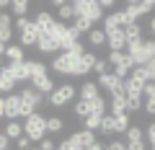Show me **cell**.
I'll return each mask as SVG.
<instances>
[{
  "label": "cell",
  "mask_w": 155,
  "mask_h": 150,
  "mask_svg": "<svg viewBox=\"0 0 155 150\" xmlns=\"http://www.w3.org/2000/svg\"><path fill=\"white\" fill-rule=\"evenodd\" d=\"M101 132H104V135H114V132H116V119H114V114H106V117L101 119Z\"/></svg>",
  "instance_id": "27"
},
{
  "label": "cell",
  "mask_w": 155,
  "mask_h": 150,
  "mask_svg": "<svg viewBox=\"0 0 155 150\" xmlns=\"http://www.w3.org/2000/svg\"><path fill=\"white\" fill-rule=\"evenodd\" d=\"M145 140H147V142H150V145H153V150H155V122H153V124H150V127H147V129H145Z\"/></svg>",
  "instance_id": "42"
},
{
  "label": "cell",
  "mask_w": 155,
  "mask_h": 150,
  "mask_svg": "<svg viewBox=\"0 0 155 150\" xmlns=\"http://www.w3.org/2000/svg\"><path fill=\"white\" fill-rule=\"evenodd\" d=\"M3 132H5L8 140H18V137H23V124H18V122H8Z\"/></svg>",
  "instance_id": "24"
},
{
  "label": "cell",
  "mask_w": 155,
  "mask_h": 150,
  "mask_svg": "<svg viewBox=\"0 0 155 150\" xmlns=\"http://www.w3.org/2000/svg\"><path fill=\"white\" fill-rule=\"evenodd\" d=\"M150 34H153V39H155V16L150 18Z\"/></svg>",
  "instance_id": "53"
},
{
  "label": "cell",
  "mask_w": 155,
  "mask_h": 150,
  "mask_svg": "<svg viewBox=\"0 0 155 150\" xmlns=\"http://www.w3.org/2000/svg\"><path fill=\"white\" fill-rule=\"evenodd\" d=\"M8 145H11V140L5 137V132H0V150H8Z\"/></svg>",
  "instance_id": "50"
},
{
  "label": "cell",
  "mask_w": 155,
  "mask_h": 150,
  "mask_svg": "<svg viewBox=\"0 0 155 150\" xmlns=\"http://www.w3.org/2000/svg\"><path fill=\"white\" fill-rule=\"evenodd\" d=\"M91 114H96V117H106V101H104V96H98V98L91 101Z\"/></svg>",
  "instance_id": "30"
},
{
  "label": "cell",
  "mask_w": 155,
  "mask_h": 150,
  "mask_svg": "<svg viewBox=\"0 0 155 150\" xmlns=\"http://www.w3.org/2000/svg\"><path fill=\"white\" fill-rule=\"evenodd\" d=\"M96 62H98V57L91 55V52H85V55L78 60V70H75V75H88V72H93Z\"/></svg>",
  "instance_id": "13"
},
{
  "label": "cell",
  "mask_w": 155,
  "mask_h": 150,
  "mask_svg": "<svg viewBox=\"0 0 155 150\" xmlns=\"http://www.w3.org/2000/svg\"><path fill=\"white\" fill-rule=\"evenodd\" d=\"M88 150H106V148H104V145H101V142H96L93 148H88Z\"/></svg>",
  "instance_id": "54"
},
{
  "label": "cell",
  "mask_w": 155,
  "mask_h": 150,
  "mask_svg": "<svg viewBox=\"0 0 155 150\" xmlns=\"http://www.w3.org/2000/svg\"><path fill=\"white\" fill-rule=\"evenodd\" d=\"M145 106L142 96H127V114H132V111H140Z\"/></svg>",
  "instance_id": "32"
},
{
  "label": "cell",
  "mask_w": 155,
  "mask_h": 150,
  "mask_svg": "<svg viewBox=\"0 0 155 150\" xmlns=\"http://www.w3.org/2000/svg\"><path fill=\"white\" fill-rule=\"evenodd\" d=\"M124 36H127V47H134V44H142V28H140V23H132V26L124 28Z\"/></svg>",
  "instance_id": "17"
},
{
  "label": "cell",
  "mask_w": 155,
  "mask_h": 150,
  "mask_svg": "<svg viewBox=\"0 0 155 150\" xmlns=\"http://www.w3.org/2000/svg\"><path fill=\"white\" fill-rule=\"evenodd\" d=\"M13 85H16V83H13L11 78H5V75H0V93L11 96V93H13Z\"/></svg>",
  "instance_id": "38"
},
{
  "label": "cell",
  "mask_w": 155,
  "mask_h": 150,
  "mask_svg": "<svg viewBox=\"0 0 155 150\" xmlns=\"http://www.w3.org/2000/svg\"><path fill=\"white\" fill-rule=\"evenodd\" d=\"M70 137L75 140L78 145H83L85 150H88V148H93V145L98 142V140H96V132H91V129H80V132H72Z\"/></svg>",
  "instance_id": "14"
},
{
  "label": "cell",
  "mask_w": 155,
  "mask_h": 150,
  "mask_svg": "<svg viewBox=\"0 0 155 150\" xmlns=\"http://www.w3.org/2000/svg\"><path fill=\"white\" fill-rule=\"evenodd\" d=\"M5 117L11 122H16V117H21V96L18 93L5 96Z\"/></svg>",
  "instance_id": "12"
},
{
  "label": "cell",
  "mask_w": 155,
  "mask_h": 150,
  "mask_svg": "<svg viewBox=\"0 0 155 150\" xmlns=\"http://www.w3.org/2000/svg\"><path fill=\"white\" fill-rule=\"evenodd\" d=\"M72 28H78V34H85V36H88V34L96 28V23H93V21H88V18L75 16V21H72Z\"/></svg>",
  "instance_id": "23"
},
{
  "label": "cell",
  "mask_w": 155,
  "mask_h": 150,
  "mask_svg": "<svg viewBox=\"0 0 155 150\" xmlns=\"http://www.w3.org/2000/svg\"><path fill=\"white\" fill-rule=\"evenodd\" d=\"M13 36V18L8 13H0V42L8 44V39Z\"/></svg>",
  "instance_id": "15"
},
{
  "label": "cell",
  "mask_w": 155,
  "mask_h": 150,
  "mask_svg": "<svg viewBox=\"0 0 155 150\" xmlns=\"http://www.w3.org/2000/svg\"><path fill=\"white\" fill-rule=\"evenodd\" d=\"M5 57L11 60V65L26 62V60H23V47H21V44H8V49H5Z\"/></svg>",
  "instance_id": "22"
},
{
  "label": "cell",
  "mask_w": 155,
  "mask_h": 150,
  "mask_svg": "<svg viewBox=\"0 0 155 150\" xmlns=\"http://www.w3.org/2000/svg\"><path fill=\"white\" fill-rule=\"evenodd\" d=\"M109 65L114 67V75L122 80H127V75H132V70L137 67L127 52H109Z\"/></svg>",
  "instance_id": "3"
},
{
  "label": "cell",
  "mask_w": 155,
  "mask_h": 150,
  "mask_svg": "<svg viewBox=\"0 0 155 150\" xmlns=\"http://www.w3.org/2000/svg\"><path fill=\"white\" fill-rule=\"evenodd\" d=\"M109 109H111V114H127V93H116V96H111V101H109Z\"/></svg>",
  "instance_id": "19"
},
{
  "label": "cell",
  "mask_w": 155,
  "mask_h": 150,
  "mask_svg": "<svg viewBox=\"0 0 155 150\" xmlns=\"http://www.w3.org/2000/svg\"><path fill=\"white\" fill-rule=\"evenodd\" d=\"M124 11L129 13V16L137 21L140 16H145V13H150V11H155V3L153 0H140V3H127V8Z\"/></svg>",
  "instance_id": "10"
},
{
  "label": "cell",
  "mask_w": 155,
  "mask_h": 150,
  "mask_svg": "<svg viewBox=\"0 0 155 150\" xmlns=\"http://www.w3.org/2000/svg\"><path fill=\"white\" fill-rule=\"evenodd\" d=\"M62 127H65V122L60 117H47V132L57 135V132H62Z\"/></svg>",
  "instance_id": "31"
},
{
  "label": "cell",
  "mask_w": 155,
  "mask_h": 150,
  "mask_svg": "<svg viewBox=\"0 0 155 150\" xmlns=\"http://www.w3.org/2000/svg\"><path fill=\"white\" fill-rule=\"evenodd\" d=\"M0 11H3V8H0Z\"/></svg>",
  "instance_id": "57"
},
{
  "label": "cell",
  "mask_w": 155,
  "mask_h": 150,
  "mask_svg": "<svg viewBox=\"0 0 155 150\" xmlns=\"http://www.w3.org/2000/svg\"><path fill=\"white\" fill-rule=\"evenodd\" d=\"M39 36H41V34H39L36 23H31V26L21 34V47H34V44H39Z\"/></svg>",
  "instance_id": "20"
},
{
  "label": "cell",
  "mask_w": 155,
  "mask_h": 150,
  "mask_svg": "<svg viewBox=\"0 0 155 150\" xmlns=\"http://www.w3.org/2000/svg\"><path fill=\"white\" fill-rule=\"evenodd\" d=\"M101 5V11H109V8H114V3H111V0H104V3H98Z\"/></svg>",
  "instance_id": "51"
},
{
  "label": "cell",
  "mask_w": 155,
  "mask_h": 150,
  "mask_svg": "<svg viewBox=\"0 0 155 150\" xmlns=\"http://www.w3.org/2000/svg\"><path fill=\"white\" fill-rule=\"evenodd\" d=\"M101 119L104 117H96V114H91V117L83 119V129H91V132H96V129H101Z\"/></svg>",
  "instance_id": "34"
},
{
  "label": "cell",
  "mask_w": 155,
  "mask_h": 150,
  "mask_svg": "<svg viewBox=\"0 0 155 150\" xmlns=\"http://www.w3.org/2000/svg\"><path fill=\"white\" fill-rule=\"evenodd\" d=\"M23 135H26L31 142H41V140L47 137V117L44 114H31V117H26V122H23Z\"/></svg>",
  "instance_id": "1"
},
{
  "label": "cell",
  "mask_w": 155,
  "mask_h": 150,
  "mask_svg": "<svg viewBox=\"0 0 155 150\" xmlns=\"http://www.w3.org/2000/svg\"><path fill=\"white\" fill-rule=\"evenodd\" d=\"M106 44L111 52H127V36H124V28H116V31L106 34Z\"/></svg>",
  "instance_id": "9"
},
{
  "label": "cell",
  "mask_w": 155,
  "mask_h": 150,
  "mask_svg": "<svg viewBox=\"0 0 155 150\" xmlns=\"http://www.w3.org/2000/svg\"><path fill=\"white\" fill-rule=\"evenodd\" d=\"M57 150H85V148H83V145H78L72 137H67V140H62V142H60V148H57Z\"/></svg>",
  "instance_id": "39"
},
{
  "label": "cell",
  "mask_w": 155,
  "mask_h": 150,
  "mask_svg": "<svg viewBox=\"0 0 155 150\" xmlns=\"http://www.w3.org/2000/svg\"><path fill=\"white\" fill-rule=\"evenodd\" d=\"M98 96H101L98 83L88 80V83H83V85H80V98H83V101H93V98H98Z\"/></svg>",
  "instance_id": "21"
},
{
  "label": "cell",
  "mask_w": 155,
  "mask_h": 150,
  "mask_svg": "<svg viewBox=\"0 0 155 150\" xmlns=\"http://www.w3.org/2000/svg\"><path fill=\"white\" fill-rule=\"evenodd\" d=\"M75 117L78 119H85V117H91V101H75Z\"/></svg>",
  "instance_id": "28"
},
{
  "label": "cell",
  "mask_w": 155,
  "mask_h": 150,
  "mask_svg": "<svg viewBox=\"0 0 155 150\" xmlns=\"http://www.w3.org/2000/svg\"><path fill=\"white\" fill-rule=\"evenodd\" d=\"M16 148L18 150H31V140H28V137H18L16 140Z\"/></svg>",
  "instance_id": "45"
},
{
  "label": "cell",
  "mask_w": 155,
  "mask_h": 150,
  "mask_svg": "<svg viewBox=\"0 0 155 150\" xmlns=\"http://www.w3.org/2000/svg\"><path fill=\"white\" fill-rule=\"evenodd\" d=\"M98 88L109 91V96H116V93H124V80L116 78L114 72H109V75H101L98 78Z\"/></svg>",
  "instance_id": "8"
},
{
  "label": "cell",
  "mask_w": 155,
  "mask_h": 150,
  "mask_svg": "<svg viewBox=\"0 0 155 150\" xmlns=\"http://www.w3.org/2000/svg\"><path fill=\"white\" fill-rule=\"evenodd\" d=\"M111 16H114V21H116V26H119V28H127V26H132V23H137L127 11H116V13H111Z\"/></svg>",
  "instance_id": "25"
},
{
  "label": "cell",
  "mask_w": 155,
  "mask_h": 150,
  "mask_svg": "<svg viewBox=\"0 0 155 150\" xmlns=\"http://www.w3.org/2000/svg\"><path fill=\"white\" fill-rule=\"evenodd\" d=\"M31 150H41V148H31Z\"/></svg>",
  "instance_id": "56"
},
{
  "label": "cell",
  "mask_w": 155,
  "mask_h": 150,
  "mask_svg": "<svg viewBox=\"0 0 155 150\" xmlns=\"http://www.w3.org/2000/svg\"><path fill=\"white\" fill-rule=\"evenodd\" d=\"M93 72L98 75V78H101V75H109V60H98L96 67H93Z\"/></svg>",
  "instance_id": "40"
},
{
  "label": "cell",
  "mask_w": 155,
  "mask_h": 150,
  "mask_svg": "<svg viewBox=\"0 0 155 150\" xmlns=\"http://www.w3.org/2000/svg\"><path fill=\"white\" fill-rule=\"evenodd\" d=\"M116 132H124L127 135L129 132V127H132V124H129V114H116Z\"/></svg>",
  "instance_id": "33"
},
{
  "label": "cell",
  "mask_w": 155,
  "mask_h": 150,
  "mask_svg": "<svg viewBox=\"0 0 155 150\" xmlns=\"http://www.w3.org/2000/svg\"><path fill=\"white\" fill-rule=\"evenodd\" d=\"M140 140H145V132L140 127H129L127 132V142H140Z\"/></svg>",
  "instance_id": "37"
},
{
  "label": "cell",
  "mask_w": 155,
  "mask_h": 150,
  "mask_svg": "<svg viewBox=\"0 0 155 150\" xmlns=\"http://www.w3.org/2000/svg\"><path fill=\"white\" fill-rule=\"evenodd\" d=\"M145 111H147L150 117H155V98H145V106H142Z\"/></svg>",
  "instance_id": "46"
},
{
  "label": "cell",
  "mask_w": 155,
  "mask_h": 150,
  "mask_svg": "<svg viewBox=\"0 0 155 150\" xmlns=\"http://www.w3.org/2000/svg\"><path fill=\"white\" fill-rule=\"evenodd\" d=\"M78 60H80V57L70 55V52H60V55H54V60H52V70H54L57 75H75Z\"/></svg>",
  "instance_id": "5"
},
{
  "label": "cell",
  "mask_w": 155,
  "mask_h": 150,
  "mask_svg": "<svg viewBox=\"0 0 155 150\" xmlns=\"http://www.w3.org/2000/svg\"><path fill=\"white\" fill-rule=\"evenodd\" d=\"M72 98H75V85L65 83V85H60V88H54V91H52L49 104L54 106V109H60V106H67Z\"/></svg>",
  "instance_id": "7"
},
{
  "label": "cell",
  "mask_w": 155,
  "mask_h": 150,
  "mask_svg": "<svg viewBox=\"0 0 155 150\" xmlns=\"http://www.w3.org/2000/svg\"><path fill=\"white\" fill-rule=\"evenodd\" d=\"M18 96H21V117L36 114V109L44 104V96L39 93V91H34V88H23Z\"/></svg>",
  "instance_id": "4"
},
{
  "label": "cell",
  "mask_w": 155,
  "mask_h": 150,
  "mask_svg": "<svg viewBox=\"0 0 155 150\" xmlns=\"http://www.w3.org/2000/svg\"><path fill=\"white\" fill-rule=\"evenodd\" d=\"M11 8H13V13H16L18 18H23L26 11H28V3H26V0H16V3H11Z\"/></svg>",
  "instance_id": "36"
},
{
  "label": "cell",
  "mask_w": 155,
  "mask_h": 150,
  "mask_svg": "<svg viewBox=\"0 0 155 150\" xmlns=\"http://www.w3.org/2000/svg\"><path fill=\"white\" fill-rule=\"evenodd\" d=\"M5 117V98H0V119Z\"/></svg>",
  "instance_id": "52"
},
{
  "label": "cell",
  "mask_w": 155,
  "mask_h": 150,
  "mask_svg": "<svg viewBox=\"0 0 155 150\" xmlns=\"http://www.w3.org/2000/svg\"><path fill=\"white\" fill-rule=\"evenodd\" d=\"M145 70H147L150 80H153V83H155V60H153V62H147V65H145Z\"/></svg>",
  "instance_id": "48"
},
{
  "label": "cell",
  "mask_w": 155,
  "mask_h": 150,
  "mask_svg": "<svg viewBox=\"0 0 155 150\" xmlns=\"http://www.w3.org/2000/svg\"><path fill=\"white\" fill-rule=\"evenodd\" d=\"M39 148H41V150H57V148H54V142H52L49 137H44V140H41V142H39Z\"/></svg>",
  "instance_id": "47"
},
{
  "label": "cell",
  "mask_w": 155,
  "mask_h": 150,
  "mask_svg": "<svg viewBox=\"0 0 155 150\" xmlns=\"http://www.w3.org/2000/svg\"><path fill=\"white\" fill-rule=\"evenodd\" d=\"M31 83H34V91H39L41 96L54 91V80H52V75H39V78H34Z\"/></svg>",
  "instance_id": "16"
},
{
  "label": "cell",
  "mask_w": 155,
  "mask_h": 150,
  "mask_svg": "<svg viewBox=\"0 0 155 150\" xmlns=\"http://www.w3.org/2000/svg\"><path fill=\"white\" fill-rule=\"evenodd\" d=\"M88 42H91V47H104L106 44V31L104 28H93L88 34Z\"/></svg>",
  "instance_id": "26"
},
{
  "label": "cell",
  "mask_w": 155,
  "mask_h": 150,
  "mask_svg": "<svg viewBox=\"0 0 155 150\" xmlns=\"http://www.w3.org/2000/svg\"><path fill=\"white\" fill-rule=\"evenodd\" d=\"M106 150H127V142H122V140H111V142L106 145Z\"/></svg>",
  "instance_id": "44"
},
{
  "label": "cell",
  "mask_w": 155,
  "mask_h": 150,
  "mask_svg": "<svg viewBox=\"0 0 155 150\" xmlns=\"http://www.w3.org/2000/svg\"><path fill=\"white\" fill-rule=\"evenodd\" d=\"M39 52H41V55H54V52H60V47H57V42L52 39L49 34H41V36H39Z\"/></svg>",
  "instance_id": "18"
},
{
  "label": "cell",
  "mask_w": 155,
  "mask_h": 150,
  "mask_svg": "<svg viewBox=\"0 0 155 150\" xmlns=\"http://www.w3.org/2000/svg\"><path fill=\"white\" fill-rule=\"evenodd\" d=\"M142 96H145V98H155V83H153V80H150V83H145Z\"/></svg>",
  "instance_id": "43"
},
{
  "label": "cell",
  "mask_w": 155,
  "mask_h": 150,
  "mask_svg": "<svg viewBox=\"0 0 155 150\" xmlns=\"http://www.w3.org/2000/svg\"><path fill=\"white\" fill-rule=\"evenodd\" d=\"M60 21L65 23V21H75V8H72V3H62V8H60Z\"/></svg>",
  "instance_id": "29"
},
{
  "label": "cell",
  "mask_w": 155,
  "mask_h": 150,
  "mask_svg": "<svg viewBox=\"0 0 155 150\" xmlns=\"http://www.w3.org/2000/svg\"><path fill=\"white\" fill-rule=\"evenodd\" d=\"M127 150H145V140H140V142H127Z\"/></svg>",
  "instance_id": "49"
},
{
  "label": "cell",
  "mask_w": 155,
  "mask_h": 150,
  "mask_svg": "<svg viewBox=\"0 0 155 150\" xmlns=\"http://www.w3.org/2000/svg\"><path fill=\"white\" fill-rule=\"evenodd\" d=\"M28 72H31V80L39 75H47V65L44 62H28Z\"/></svg>",
  "instance_id": "35"
},
{
  "label": "cell",
  "mask_w": 155,
  "mask_h": 150,
  "mask_svg": "<svg viewBox=\"0 0 155 150\" xmlns=\"http://www.w3.org/2000/svg\"><path fill=\"white\" fill-rule=\"evenodd\" d=\"M34 23H36V28H39V34H49L52 28H54V16L52 13H47V11H39L36 13V18H34Z\"/></svg>",
  "instance_id": "11"
},
{
  "label": "cell",
  "mask_w": 155,
  "mask_h": 150,
  "mask_svg": "<svg viewBox=\"0 0 155 150\" xmlns=\"http://www.w3.org/2000/svg\"><path fill=\"white\" fill-rule=\"evenodd\" d=\"M31 23H34V21H28V18L23 16V18H16V23H13V26H16V31H18V34H23L28 26H31Z\"/></svg>",
  "instance_id": "41"
},
{
  "label": "cell",
  "mask_w": 155,
  "mask_h": 150,
  "mask_svg": "<svg viewBox=\"0 0 155 150\" xmlns=\"http://www.w3.org/2000/svg\"><path fill=\"white\" fill-rule=\"evenodd\" d=\"M5 49H8V44H3V42H0V57L5 55Z\"/></svg>",
  "instance_id": "55"
},
{
  "label": "cell",
  "mask_w": 155,
  "mask_h": 150,
  "mask_svg": "<svg viewBox=\"0 0 155 150\" xmlns=\"http://www.w3.org/2000/svg\"><path fill=\"white\" fill-rule=\"evenodd\" d=\"M127 55L134 60V65H137V67H145L147 62L155 60V39H145L142 44L127 47Z\"/></svg>",
  "instance_id": "2"
},
{
  "label": "cell",
  "mask_w": 155,
  "mask_h": 150,
  "mask_svg": "<svg viewBox=\"0 0 155 150\" xmlns=\"http://www.w3.org/2000/svg\"><path fill=\"white\" fill-rule=\"evenodd\" d=\"M72 8H75V16L88 18V21H93V23L104 18L101 5H98V3H93V0H75V3H72Z\"/></svg>",
  "instance_id": "6"
}]
</instances>
